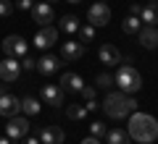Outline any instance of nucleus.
Listing matches in <instances>:
<instances>
[{"label":"nucleus","mask_w":158,"mask_h":144,"mask_svg":"<svg viewBox=\"0 0 158 144\" xmlns=\"http://www.w3.org/2000/svg\"><path fill=\"white\" fill-rule=\"evenodd\" d=\"M127 134L140 144H150L153 139H158V121L153 115H148V113H132Z\"/></svg>","instance_id":"1"},{"label":"nucleus","mask_w":158,"mask_h":144,"mask_svg":"<svg viewBox=\"0 0 158 144\" xmlns=\"http://www.w3.org/2000/svg\"><path fill=\"white\" fill-rule=\"evenodd\" d=\"M137 110V102L132 94H124V92H108L106 102H103V113L108 118H127Z\"/></svg>","instance_id":"2"},{"label":"nucleus","mask_w":158,"mask_h":144,"mask_svg":"<svg viewBox=\"0 0 158 144\" xmlns=\"http://www.w3.org/2000/svg\"><path fill=\"white\" fill-rule=\"evenodd\" d=\"M113 84H118V89L124 94H135L142 89V76L137 73V68L132 66L129 58H121V63L116 66V76H113Z\"/></svg>","instance_id":"3"},{"label":"nucleus","mask_w":158,"mask_h":144,"mask_svg":"<svg viewBox=\"0 0 158 144\" xmlns=\"http://www.w3.org/2000/svg\"><path fill=\"white\" fill-rule=\"evenodd\" d=\"M87 18H90L92 26H106V24H111V8H108V3L106 0L92 3L90 11H87Z\"/></svg>","instance_id":"4"},{"label":"nucleus","mask_w":158,"mask_h":144,"mask_svg":"<svg viewBox=\"0 0 158 144\" xmlns=\"http://www.w3.org/2000/svg\"><path fill=\"white\" fill-rule=\"evenodd\" d=\"M56 42H58V29L56 26H42L37 34H34V42L32 45L37 47V50H50Z\"/></svg>","instance_id":"5"},{"label":"nucleus","mask_w":158,"mask_h":144,"mask_svg":"<svg viewBox=\"0 0 158 144\" xmlns=\"http://www.w3.org/2000/svg\"><path fill=\"white\" fill-rule=\"evenodd\" d=\"M3 53L8 58H21L27 55V39H21L19 34H11V37L3 39Z\"/></svg>","instance_id":"6"},{"label":"nucleus","mask_w":158,"mask_h":144,"mask_svg":"<svg viewBox=\"0 0 158 144\" xmlns=\"http://www.w3.org/2000/svg\"><path fill=\"white\" fill-rule=\"evenodd\" d=\"M6 134H8V139H24V136H29V123H27V118H19V115L8 118Z\"/></svg>","instance_id":"7"},{"label":"nucleus","mask_w":158,"mask_h":144,"mask_svg":"<svg viewBox=\"0 0 158 144\" xmlns=\"http://www.w3.org/2000/svg\"><path fill=\"white\" fill-rule=\"evenodd\" d=\"M19 76H21V63H19L16 58L6 55V60L0 63V79H3V81H16Z\"/></svg>","instance_id":"8"},{"label":"nucleus","mask_w":158,"mask_h":144,"mask_svg":"<svg viewBox=\"0 0 158 144\" xmlns=\"http://www.w3.org/2000/svg\"><path fill=\"white\" fill-rule=\"evenodd\" d=\"M98 58H100V63H106V66L116 68L118 63H121V53H118V47H113L111 42L100 45V50H98Z\"/></svg>","instance_id":"9"},{"label":"nucleus","mask_w":158,"mask_h":144,"mask_svg":"<svg viewBox=\"0 0 158 144\" xmlns=\"http://www.w3.org/2000/svg\"><path fill=\"white\" fill-rule=\"evenodd\" d=\"M32 16H34V21L40 24V26H50V21H53V6L50 3H34V8H32Z\"/></svg>","instance_id":"10"},{"label":"nucleus","mask_w":158,"mask_h":144,"mask_svg":"<svg viewBox=\"0 0 158 144\" xmlns=\"http://www.w3.org/2000/svg\"><path fill=\"white\" fill-rule=\"evenodd\" d=\"M19 110H21V100H19V97H13V94H8V92L0 97V115L3 118H13Z\"/></svg>","instance_id":"11"},{"label":"nucleus","mask_w":158,"mask_h":144,"mask_svg":"<svg viewBox=\"0 0 158 144\" xmlns=\"http://www.w3.org/2000/svg\"><path fill=\"white\" fill-rule=\"evenodd\" d=\"M37 139H40V144H61L63 142V131L58 126H40Z\"/></svg>","instance_id":"12"},{"label":"nucleus","mask_w":158,"mask_h":144,"mask_svg":"<svg viewBox=\"0 0 158 144\" xmlns=\"http://www.w3.org/2000/svg\"><path fill=\"white\" fill-rule=\"evenodd\" d=\"M42 100H45L48 105H53V107L63 105V89L58 87V84H45V87H42Z\"/></svg>","instance_id":"13"},{"label":"nucleus","mask_w":158,"mask_h":144,"mask_svg":"<svg viewBox=\"0 0 158 144\" xmlns=\"http://www.w3.org/2000/svg\"><path fill=\"white\" fill-rule=\"evenodd\" d=\"M137 39H140L142 47L156 50V47H158V29H156V26H142L140 32H137Z\"/></svg>","instance_id":"14"},{"label":"nucleus","mask_w":158,"mask_h":144,"mask_svg":"<svg viewBox=\"0 0 158 144\" xmlns=\"http://www.w3.org/2000/svg\"><path fill=\"white\" fill-rule=\"evenodd\" d=\"M61 55L66 58V60H79V58L85 55V45H82V42H74V39H69V42L61 45Z\"/></svg>","instance_id":"15"},{"label":"nucleus","mask_w":158,"mask_h":144,"mask_svg":"<svg viewBox=\"0 0 158 144\" xmlns=\"http://www.w3.org/2000/svg\"><path fill=\"white\" fill-rule=\"evenodd\" d=\"M82 87H85V79L79 76V73H63L61 76V89L63 92H82Z\"/></svg>","instance_id":"16"},{"label":"nucleus","mask_w":158,"mask_h":144,"mask_svg":"<svg viewBox=\"0 0 158 144\" xmlns=\"http://www.w3.org/2000/svg\"><path fill=\"white\" fill-rule=\"evenodd\" d=\"M58 68H61V60H58L56 55H45V58H40V60H37V71H40V73H45V76L56 73Z\"/></svg>","instance_id":"17"},{"label":"nucleus","mask_w":158,"mask_h":144,"mask_svg":"<svg viewBox=\"0 0 158 144\" xmlns=\"http://www.w3.org/2000/svg\"><path fill=\"white\" fill-rule=\"evenodd\" d=\"M140 21H145L148 26H158V6L150 3V6H142L140 11Z\"/></svg>","instance_id":"18"},{"label":"nucleus","mask_w":158,"mask_h":144,"mask_svg":"<svg viewBox=\"0 0 158 144\" xmlns=\"http://www.w3.org/2000/svg\"><path fill=\"white\" fill-rule=\"evenodd\" d=\"M121 29H124V34H137V32L142 29L140 16H127L124 21H121Z\"/></svg>","instance_id":"19"},{"label":"nucleus","mask_w":158,"mask_h":144,"mask_svg":"<svg viewBox=\"0 0 158 144\" xmlns=\"http://www.w3.org/2000/svg\"><path fill=\"white\" fill-rule=\"evenodd\" d=\"M106 142L108 144H129V134L113 128V131H106Z\"/></svg>","instance_id":"20"},{"label":"nucleus","mask_w":158,"mask_h":144,"mask_svg":"<svg viewBox=\"0 0 158 144\" xmlns=\"http://www.w3.org/2000/svg\"><path fill=\"white\" fill-rule=\"evenodd\" d=\"M61 29H63L66 34H77V32H79V18H77V16H63V18H61Z\"/></svg>","instance_id":"21"},{"label":"nucleus","mask_w":158,"mask_h":144,"mask_svg":"<svg viewBox=\"0 0 158 144\" xmlns=\"http://www.w3.org/2000/svg\"><path fill=\"white\" fill-rule=\"evenodd\" d=\"M40 107H42V105H40V102L34 100V97H24V100H21V110L27 113V115H37V113H40Z\"/></svg>","instance_id":"22"},{"label":"nucleus","mask_w":158,"mask_h":144,"mask_svg":"<svg viewBox=\"0 0 158 144\" xmlns=\"http://www.w3.org/2000/svg\"><path fill=\"white\" fill-rule=\"evenodd\" d=\"M79 42H92L95 39V26L92 24H87V26H79Z\"/></svg>","instance_id":"23"},{"label":"nucleus","mask_w":158,"mask_h":144,"mask_svg":"<svg viewBox=\"0 0 158 144\" xmlns=\"http://www.w3.org/2000/svg\"><path fill=\"white\" fill-rule=\"evenodd\" d=\"M85 115H87L85 105H69V118H71V121H82Z\"/></svg>","instance_id":"24"},{"label":"nucleus","mask_w":158,"mask_h":144,"mask_svg":"<svg viewBox=\"0 0 158 144\" xmlns=\"http://www.w3.org/2000/svg\"><path fill=\"white\" fill-rule=\"evenodd\" d=\"M90 134L95 139H100V136H106V123H100V121H95V123H90Z\"/></svg>","instance_id":"25"},{"label":"nucleus","mask_w":158,"mask_h":144,"mask_svg":"<svg viewBox=\"0 0 158 144\" xmlns=\"http://www.w3.org/2000/svg\"><path fill=\"white\" fill-rule=\"evenodd\" d=\"M95 81H98V87H100V89H111V84H113V76H111V73H100V76H98Z\"/></svg>","instance_id":"26"},{"label":"nucleus","mask_w":158,"mask_h":144,"mask_svg":"<svg viewBox=\"0 0 158 144\" xmlns=\"http://www.w3.org/2000/svg\"><path fill=\"white\" fill-rule=\"evenodd\" d=\"M13 8H16V6H13L11 0H0V16H11Z\"/></svg>","instance_id":"27"},{"label":"nucleus","mask_w":158,"mask_h":144,"mask_svg":"<svg viewBox=\"0 0 158 144\" xmlns=\"http://www.w3.org/2000/svg\"><path fill=\"white\" fill-rule=\"evenodd\" d=\"M13 6H16L19 11H32V8H34V0H16Z\"/></svg>","instance_id":"28"},{"label":"nucleus","mask_w":158,"mask_h":144,"mask_svg":"<svg viewBox=\"0 0 158 144\" xmlns=\"http://www.w3.org/2000/svg\"><path fill=\"white\" fill-rule=\"evenodd\" d=\"M79 94H82L85 100H95V87H87V84H85V87H82V92H79Z\"/></svg>","instance_id":"29"},{"label":"nucleus","mask_w":158,"mask_h":144,"mask_svg":"<svg viewBox=\"0 0 158 144\" xmlns=\"http://www.w3.org/2000/svg\"><path fill=\"white\" fill-rule=\"evenodd\" d=\"M21 66L27 68V71H34V68H37V60H34V58H29V55H24V60H21Z\"/></svg>","instance_id":"30"},{"label":"nucleus","mask_w":158,"mask_h":144,"mask_svg":"<svg viewBox=\"0 0 158 144\" xmlns=\"http://www.w3.org/2000/svg\"><path fill=\"white\" fill-rule=\"evenodd\" d=\"M140 11H142V6H137V3H132V11H129V16H140Z\"/></svg>","instance_id":"31"},{"label":"nucleus","mask_w":158,"mask_h":144,"mask_svg":"<svg viewBox=\"0 0 158 144\" xmlns=\"http://www.w3.org/2000/svg\"><path fill=\"white\" fill-rule=\"evenodd\" d=\"M24 144H40L37 136H24Z\"/></svg>","instance_id":"32"},{"label":"nucleus","mask_w":158,"mask_h":144,"mask_svg":"<svg viewBox=\"0 0 158 144\" xmlns=\"http://www.w3.org/2000/svg\"><path fill=\"white\" fill-rule=\"evenodd\" d=\"M82 144H100V139H95V136H87Z\"/></svg>","instance_id":"33"},{"label":"nucleus","mask_w":158,"mask_h":144,"mask_svg":"<svg viewBox=\"0 0 158 144\" xmlns=\"http://www.w3.org/2000/svg\"><path fill=\"white\" fill-rule=\"evenodd\" d=\"M0 144H11V139H8V136H0Z\"/></svg>","instance_id":"34"},{"label":"nucleus","mask_w":158,"mask_h":144,"mask_svg":"<svg viewBox=\"0 0 158 144\" xmlns=\"http://www.w3.org/2000/svg\"><path fill=\"white\" fill-rule=\"evenodd\" d=\"M3 94H6V87H3V84H0V97H3Z\"/></svg>","instance_id":"35"},{"label":"nucleus","mask_w":158,"mask_h":144,"mask_svg":"<svg viewBox=\"0 0 158 144\" xmlns=\"http://www.w3.org/2000/svg\"><path fill=\"white\" fill-rule=\"evenodd\" d=\"M69 3H82V0H69Z\"/></svg>","instance_id":"36"},{"label":"nucleus","mask_w":158,"mask_h":144,"mask_svg":"<svg viewBox=\"0 0 158 144\" xmlns=\"http://www.w3.org/2000/svg\"><path fill=\"white\" fill-rule=\"evenodd\" d=\"M148 3H158V0H148Z\"/></svg>","instance_id":"37"},{"label":"nucleus","mask_w":158,"mask_h":144,"mask_svg":"<svg viewBox=\"0 0 158 144\" xmlns=\"http://www.w3.org/2000/svg\"><path fill=\"white\" fill-rule=\"evenodd\" d=\"M45 3H56V0H45Z\"/></svg>","instance_id":"38"}]
</instances>
